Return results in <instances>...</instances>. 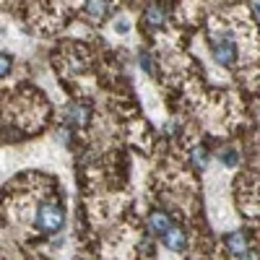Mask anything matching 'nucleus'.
Here are the masks:
<instances>
[{"instance_id": "nucleus-3", "label": "nucleus", "mask_w": 260, "mask_h": 260, "mask_svg": "<svg viewBox=\"0 0 260 260\" xmlns=\"http://www.w3.org/2000/svg\"><path fill=\"white\" fill-rule=\"evenodd\" d=\"M161 240H164V245L169 247V250H185V245H187V237H185V232L180 229V226H175L172 224L164 234H161Z\"/></svg>"}, {"instance_id": "nucleus-12", "label": "nucleus", "mask_w": 260, "mask_h": 260, "mask_svg": "<svg viewBox=\"0 0 260 260\" xmlns=\"http://www.w3.org/2000/svg\"><path fill=\"white\" fill-rule=\"evenodd\" d=\"M115 29H117L120 34H122V31H127V21H125V18H120V21H115Z\"/></svg>"}, {"instance_id": "nucleus-7", "label": "nucleus", "mask_w": 260, "mask_h": 260, "mask_svg": "<svg viewBox=\"0 0 260 260\" xmlns=\"http://www.w3.org/2000/svg\"><path fill=\"white\" fill-rule=\"evenodd\" d=\"M226 247H229V252H234V255H242V252L250 250V247H247V237H245L242 232L229 234V237H226Z\"/></svg>"}, {"instance_id": "nucleus-9", "label": "nucleus", "mask_w": 260, "mask_h": 260, "mask_svg": "<svg viewBox=\"0 0 260 260\" xmlns=\"http://www.w3.org/2000/svg\"><path fill=\"white\" fill-rule=\"evenodd\" d=\"M13 71V57L11 55H3L0 52V78H6L8 73Z\"/></svg>"}, {"instance_id": "nucleus-8", "label": "nucleus", "mask_w": 260, "mask_h": 260, "mask_svg": "<svg viewBox=\"0 0 260 260\" xmlns=\"http://www.w3.org/2000/svg\"><path fill=\"white\" fill-rule=\"evenodd\" d=\"M161 21H164V11H161L159 6H151V8L146 11V24H148V26H159Z\"/></svg>"}, {"instance_id": "nucleus-13", "label": "nucleus", "mask_w": 260, "mask_h": 260, "mask_svg": "<svg viewBox=\"0 0 260 260\" xmlns=\"http://www.w3.org/2000/svg\"><path fill=\"white\" fill-rule=\"evenodd\" d=\"M255 13H257V18H260V3H257V6H255Z\"/></svg>"}, {"instance_id": "nucleus-5", "label": "nucleus", "mask_w": 260, "mask_h": 260, "mask_svg": "<svg viewBox=\"0 0 260 260\" xmlns=\"http://www.w3.org/2000/svg\"><path fill=\"white\" fill-rule=\"evenodd\" d=\"M107 11H110L107 0H86V6H83V13L89 16L91 21H104Z\"/></svg>"}, {"instance_id": "nucleus-6", "label": "nucleus", "mask_w": 260, "mask_h": 260, "mask_svg": "<svg viewBox=\"0 0 260 260\" xmlns=\"http://www.w3.org/2000/svg\"><path fill=\"white\" fill-rule=\"evenodd\" d=\"M89 120V110H86L83 104H71L68 110H65V122H73V125H83Z\"/></svg>"}, {"instance_id": "nucleus-1", "label": "nucleus", "mask_w": 260, "mask_h": 260, "mask_svg": "<svg viewBox=\"0 0 260 260\" xmlns=\"http://www.w3.org/2000/svg\"><path fill=\"white\" fill-rule=\"evenodd\" d=\"M65 224V211L57 201H45L37 211V226L47 234H57Z\"/></svg>"}, {"instance_id": "nucleus-11", "label": "nucleus", "mask_w": 260, "mask_h": 260, "mask_svg": "<svg viewBox=\"0 0 260 260\" xmlns=\"http://www.w3.org/2000/svg\"><path fill=\"white\" fill-rule=\"evenodd\" d=\"M141 65H143V71H146V73H156V65H154V60H151L146 52L141 55Z\"/></svg>"}, {"instance_id": "nucleus-4", "label": "nucleus", "mask_w": 260, "mask_h": 260, "mask_svg": "<svg viewBox=\"0 0 260 260\" xmlns=\"http://www.w3.org/2000/svg\"><path fill=\"white\" fill-rule=\"evenodd\" d=\"M172 226V221H169V216L167 213H161V211H154L148 216V232L154 234V237H161L167 229Z\"/></svg>"}, {"instance_id": "nucleus-10", "label": "nucleus", "mask_w": 260, "mask_h": 260, "mask_svg": "<svg viewBox=\"0 0 260 260\" xmlns=\"http://www.w3.org/2000/svg\"><path fill=\"white\" fill-rule=\"evenodd\" d=\"M221 161H224L226 167H234V164H237V151H232V148L221 151Z\"/></svg>"}, {"instance_id": "nucleus-2", "label": "nucleus", "mask_w": 260, "mask_h": 260, "mask_svg": "<svg viewBox=\"0 0 260 260\" xmlns=\"http://www.w3.org/2000/svg\"><path fill=\"white\" fill-rule=\"evenodd\" d=\"M211 52H213V60L224 65V68H234L237 65V42L232 39V34H224V31L211 34Z\"/></svg>"}]
</instances>
